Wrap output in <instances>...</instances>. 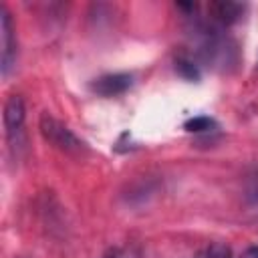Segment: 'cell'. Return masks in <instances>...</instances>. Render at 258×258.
<instances>
[{
    "label": "cell",
    "mask_w": 258,
    "mask_h": 258,
    "mask_svg": "<svg viewBox=\"0 0 258 258\" xmlns=\"http://www.w3.org/2000/svg\"><path fill=\"white\" fill-rule=\"evenodd\" d=\"M24 117H26V109H24V101L20 95H10L6 105H4V129L10 141L16 139V133L22 129L24 125Z\"/></svg>",
    "instance_id": "obj_4"
},
{
    "label": "cell",
    "mask_w": 258,
    "mask_h": 258,
    "mask_svg": "<svg viewBox=\"0 0 258 258\" xmlns=\"http://www.w3.org/2000/svg\"><path fill=\"white\" fill-rule=\"evenodd\" d=\"M200 258H232V250H230L226 244L216 242V244L208 246Z\"/></svg>",
    "instance_id": "obj_8"
},
{
    "label": "cell",
    "mask_w": 258,
    "mask_h": 258,
    "mask_svg": "<svg viewBox=\"0 0 258 258\" xmlns=\"http://www.w3.org/2000/svg\"><path fill=\"white\" fill-rule=\"evenodd\" d=\"M246 196H248L252 202H258V169H254V171L248 175V181H246Z\"/></svg>",
    "instance_id": "obj_9"
},
{
    "label": "cell",
    "mask_w": 258,
    "mask_h": 258,
    "mask_svg": "<svg viewBox=\"0 0 258 258\" xmlns=\"http://www.w3.org/2000/svg\"><path fill=\"white\" fill-rule=\"evenodd\" d=\"M40 133L48 143H52L62 151H81L85 145L67 125H62L58 119L50 117L48 113L40 117Z\"/></svg>",
    "instance_id": "obj_1"
},
{
    "label": "cell",
    "mask_w": 258,
    "mask_h": 258,
    "mask_svg": "<svg viewBox=\"0 0 258 258\" xmlns=\"http://www.w3.org/2000/svg\"><path fill=\"white\" fill-rule=\"evenodd\" d=\"M133 85V77L129 73H109L93 81L91 89L101 97H117L125 93Z\"/></svg>",
    "instance_id": "obj_3"
},
{
    "label": "cell",
    "mask_w": 258,
    "mask_h": 258,
    "mask_svg": "<svg viewBox=\"0 0 258 258\" xmlns=\"http://www.w3.org/2000/svg\"><path fill=\"white\" fill-rule=\"evenodd\" d=\"M183 129L189 131V133H208V131H214L216 129V121L212 117H206V115H200V117H191L183 123Z\"/></svg>",
    "instance_id": "obj_6"
},
{
    "label": "cell",
    "mask_w": 258,
    "mask_h": 258,
    "mask_svg": "<svg viewBox=\"0 0 258 258\" xmlns=\"http://www.w3.org/2000/svg\"><path fill=\"white\" fill-rule=\"evenodd\" d=\"M0 62L2 77H8V73L16 64V32L12 16L4 4L0 8Z\"/></svg>",
    "instance_id": "obj_2"
},
{
    "label": "cell",
    "mask_w": 258,
    "mask_h": 258,
    "mask_svg": "<svg viewBox=\"0 0 258 258\" xmlns=\"http://www.w3.org/2000/svg\"><path fill=\"white\" fill-rule=\"evenodd\" d=\"M105 258H135L129 250H113L109 256H105Z\"/></svg>",
    "instance_id": "obj_10"
},
{
    "label": "cell",
    "mask_w": 258,
    "mask_h": 258,
    "mask_svg": "<svg viewBox=\"0 0 258 258\" xmlns=\"http://www.w3.org/2000/svg\"><path fill=\"white\" fill-rule=\"evenodd\" d=\"M242 10H244V6L242 4H238V2H214L212 6H210V12L214 14L212 18L218 22V24H222V26H228V24H232V22H236L238 20V16L242 14Z\"/></svg>",
    "instance_id": "obj_5"
},
{
    "label": "cell",
    "mask_w": 258,
    "mask_h": 258,
    "mask_svg": "<svg viewBox=\"0 0 258 258\" xmlns=\"http://www.w3.org/2000/svg\"><path fill=\"white\" fill-rule=\"evenodd\" d=\"M175 69H177V73L181 75V77H185V79H200V69H198V64L189 58V56H177V60H175Z\"/></svg>",
    "instance_id": "obj_7"
},
{
    "label": "cell",
    "mask_w": 258,
    "mask_h": 258,
    "mask_svg": "<svg viewBox=\"0 0 258 258\" xmlns=\"http://www.w3.org/2000/svg\"><path fill=\"white\" fill-rule=\"evenodd\" d=\"M242 258H258V246H250L242 252Z\"/></svg>",
    "instance_id": "obj_11"
}]
</instances>
